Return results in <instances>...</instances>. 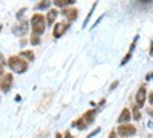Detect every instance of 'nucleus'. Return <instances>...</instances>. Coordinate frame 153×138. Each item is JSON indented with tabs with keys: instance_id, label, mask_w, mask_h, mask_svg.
Returning <instances> with one entry per match:
<instances>
[{
	"instance_id": "obj_1",
	"label": "nucleus",
	"mask_w": 153,
	"mask_h": 138,
	"mask_svg": "<svg viewBox=\"0 0 153 138\" xmlns=\"http://www.w3.org/2000/svg\"><path fill=\"white\" fill-rule=\"evenodd\" d=\"M46 22H48V20H45L43 14H34V16H32L31 25H32V32H34V35H40V34L45 32V29H46Z\"/></svg>"
},
{
	"instance_id": "obj_2",
	"label": "nucleus",
	"mask_w": 153,
	"mask_h": 138,
	"mask_svg": "<svg viewBox=\"0 0 153 138\" xmlns=\"http://www.w3.org/2000/svg\"><path fill=\"white\" fill-rule=\"evenodd\" d=\"M8 66L14 71V72H17V74H23L25 71L28 69V63L25 60H22L20 57H17V55H12L9 60H8Z\"/></svg>"
},
{
	"instance_id": "obj_3",
	"label": "nucleus",
	"mask_w": 153,
	"mask_h": 138,
	"mask_svg": "<svg viewBox=\"0 0 153 138\" xmlns=\"http://www.w3.org/2000/svg\"><path fill=\"white\" fill-rule=\"evenodd\" d=\"M95 114H97L95 110H87L78 121H75V123H74V126H75V128H78L80 131L86 129L89 124H92V121H94V118H95Z\"/></svg>"
},
{
	"instance_id": "obj_4",
	"label": "nucleus",
	"mask_w": 153,
	"mask_h": 138,
	"mask_svg": "<svg viewBox=\"0 0 153 138\" xmlns=\"http://www.w3.org/2000/svg\"><path fill=\"white\" fill-rule=\"evenodd\" d=\"M12 84V75L11 74H2V80H0V86H2V91L6 94L11 89Z\"/></svg>"
},
{
	"instance_id": "obj_5",
	"label": "nucleus",
	"mask_w": 153,
	"mask_h": 138,
	"mask_svg": "<svg viewBox=\"0 0 153 138\" xmlns=\"http://www.w3.org/2000/svg\"><path fill=\"white\" fill-rule=\"evenodd\" d=\"M135 132H136V129L132 124H121L118 128V134L121 137H132V135H135Z\"/></svg>"
},
{
	"instance_id": "obj_6",
	"label": "nucleus",
	"mask_w": 153,
	"mask_h": 138,
	"mask_svg": "<svg viewBox=\"0 0 153 138\" xmlns=\"http://www.w3.org/2000/svg\"><path fill=\"white\" fill-rule=\"evenodd\" d=\"M68 29H69V23H57L54 28V39H60Z\"/></svg>"
},
{
	"instance_id": "obj_7",
	"label": "nucleus",
	"mask_w": 153,
	"mask_h": 138,
	"mask_svg": "<svg viewBox=\"0 0 153 138\" xmlns=\"http://www.w3.org/2000/svg\"><path fill=\"white\" fill-rule=\"evenodd\" d=\"M29 29L28 26V22H22L20 25H17V26L12 28V34H16V35H23V34H26Z\"/></svg>"
},
{
	"instance_id": "obj_8",
	"label": "nucleus",
	"mask_w": 153,
	"mask_h": 138,
	"mask_svg": "<svg viewBox=\"0 0 153 138\" xmlns=\"http://www.w3.org/2000/svg\"><path fill=\"white\" fill-rule=\"evenodd\" d=\"M63 16H65L69 22H74L76 17H78V11H76L75 8H66L65 11H63Z\"/></svg>"
},
{
	"instance_id": "obj_9",
	"label": "nucleus",
	"mask_w": 153,
	"mask_h": 138,
	"mask_svg": "<svg viewBox=\"0 0 153 138\" xmlns=\"http://www.w3.org/2000/svg\"><path fill=\"white\" fill-rule=\"evenodd\" d=\"M136 103L139 104V106H143L144 104V101H146V87L144 86H141L139 87V91L136 92Z\"/></svg>"
},
{
	"instance_id": "obj_10",
	"label": "nucleus",
	"mask_w": 153,
	"mask_h": 138,
	"mask_svg": "<svg viewBox=\"0 0 153 138\" xmlns=\"http://www.w3.org/2000/svg\"><path fill=\"white\" fill-rule=\"evenodd\" d=\"M129 120H130V110L126 107V109H123L121 115L118 117V123H129Z\"/></svg>"
},
{
	"instance_id": "obj_11",
	"label": "nucleus",
	"mask_w": 153,
	"mask_h": 138,
	"mask_svg": "<svg viewBox=\"0 0 153 138\" xmlns=\"http://www.w3.org/2000/svg\"><path fill=\"white\" fill-rule=\"evenodd\" d=\"M57 16H58V11H57V9H51V11L48 12V25H52V23L55 22Z\"/></svg>"
},
{
	"instance_id": "obj_12",
	"label": "nucleus",
	"mask_w": 153,
	"mask_h": 138,
	"mask_svg": "<svg viewBox=\"0 0 153 138\" xmlns=\"http://www.w3.org/2000/svg\"><path fill=\"white\" fill-rule=\"evenodd\" d=\"M136 40H138V37H135V39H133V43H132V46H130V51H129V54H127V55L123 58L121 65H126V63H127V60H130V57H132V52H133V49H135V45H136Z\"/></svg>"
},
{
	"instance_id": "obj_13",
	"label": "nucleus",
	"mask_w": 153,
	"mask_h": 138,
	"mask_svg": "<svg viewBox=\"0 0 153 138\" xmlns=\"http://www.w3.org/2000/svg\"><path fill=\"white\" fill-rule=\"evenodd\" d=\"M55 6H69V5H74L75 0H55Z\"/></svg>"
},
{
	"instance_id": "obj_14",
	"label": "nucleus",
	"mask_w": 153,
	"mask_h": 138,
	"mask_svg": "<svg viewBox=\"0 0 153 138\" xmlns=\"http://www.w3.org/2000/svg\"><path fill=\"white\" fill-rule=\"evenodd\" d=\"M22 57H25V58H28V60H32L34 58V54H32V51H22V54H20Z\"/></svg>"
},
{
	"instance_id": "obj_15",
	"label": "nucleus",
	"mask_w": 153,
	"mask_h": 138,
	"mask_svg": "<svg viewBox=\"0 0 153 138\" xmlns=\"http://www.w3.org/2000/svg\"><path fill=\"white\" fill-rule=\"evenodd\" d=\"M133 118H135L136 121L141 120V112H139V109H138V107H135V109H133Z\"/></svg>"
},
{
	"instance_id": "obj_16",
	"label": "nucleus",
	"mask_w": 153,
	"mask_h": 138,
	"mask_svg": "<svg viewBox=\"0 0 153 138\" xmlns=\"http://www.w3.org/2000/svg\"><path fill=\"white\" fill-rule=\"evenodd\" d=\"M49 6H51V2H43L37 5V9H48Z\"/></svg>"
},
{
	"instance_id": "obj_17",
	"label": "nucleus",
	"mask_w": 153,
	"mask_h": 138,
	"mask_svg": "<svg viewBox=\"0 0 153 138\" xmlns=\"http://www.w3.org/2000/svg\"><path fill=\"white\" fill-rule=\"evenodd\" d=\"M31 43H32V45H38V43H40L38 35H32V37H31Z\"/></svg>"
},
{
	"instance_id": "obj_18",
	"label": "nucleus",
	"mask_w": 153,
	"mask_h": 138,
	"mask_svg": "<svg viewBox=\"0 0 153 138\" xmlns=\"http://www.w3.org/2000/svg\"><path fill=\"white\" fill-rule=\"evenodd\" d=\"M23 12H25V8H23V9H22L20 12H17V19H20V17L23 16Z\"/></svg>"
},
{
	"instance_id": "obj_19",
	"label": "nucleus",
	"mask_w": 153,
	"mask_h": 138,
	"mask_svg": "<svg viewBox=\"0 0 153 138\" xmlns=\"http://www.w3.org/2000/svg\"><path fill=\"white\" fill-rule=\"evenodd\" d=\"M149 101H150V103H152V104H153V92H152V94H150V95H149Z\"/></svg>"
},
{
	"instance_id": "obj_20",
	"label": "nucleus",
	"mask_w": 153,
	"mask_h": 138,
	"mask_svg": "<svg viewBox=\"0 0 153 138\" xmlns=\"http://www.w3.org/2000/svg\"><path fill=\"white\" fill-rule=\"evenodd\" d=\"M98 132H100V129H95V131H94V132H92V134H91V135H89V137H94V135H97V134H98Z\"/></svg>"
},
{
	"instance_id": "obj_21",
	"label": "nucleus",
	"mask_w": 153,
	"mask_h": 138,
	"mask_svg": "<svg viewBox=\"0 0 153 138\" xmlns=\"http://www.w3.org/2000/svg\"><path fill=\"white\" fill-rule=\"evenodd\" d=\"M117 86H118V81H115V83L112 84V87H110V89H115V87H117Z\"/></svg>"
},
{
	"instance_id": "obj_22",
	"label": "nucleus",
	"mask_w": 153,
	"mask_h": 138,
	"mask_svg": "<svg viewBox=\"0 0 153 138\" xmlns=\"http://www.w3.org/2000/svg\"><path fill=\"white\" fill-rule=\"evenodd\" d=\"M65 138H74V137H72V135H71L69 132H66V135H65Z\"/></svg>"
},
{
	"instance_id": "obj_23",
	"label": "nucleus",
	"mask_w": 153,
	"mask_h": 138,
	"mask_svg": "<svg viewBox=\"0 0 153 138\" xmlns=\"http://www.w3.org/2000/svg\"><path fill=\"white\" fill-rule=\"evenodd\" d=\"M109 138H115V131H113V132H110V135H109Z\"/></svg>"
},
{
	"instance_id": "obj_24",
	"label": "nucleus",
	"mask_w": 153,
	"mask_h": 138,
	"mask_svg": "<svg viewBox=\"0 0 153 138\" xmlns=\"http://www.w3.org/2000/svg\"><path fill=\"white\" fill-rule=\"evenodd\" d=\"M150 78H153V72H152V74H149V75H147V80H150Z\"/></svg>"
},
{
	"instance_id": "obj_25",
	"label": "nucleus",
	"mask_w": 153,
	"mask_h": 138,
	"mask_svg": "<svg viewBox=\"0 0 153 138\" xmlns=\"http://www.w3.org/2000/svg\"><path fill=\"white\" fill-rule=\"evenodd\" d=\"M55 138H61V135H60V134H57V135H55Z\"/></svg>"
}]
</instances>
